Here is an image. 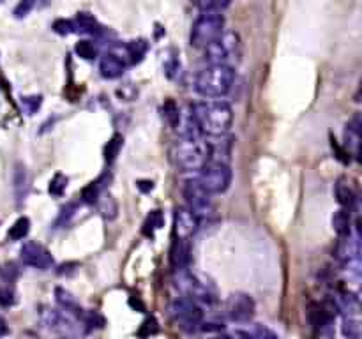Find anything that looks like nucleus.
Here are the masks:
<instances>
[{"label":"nucleus","instance_id":"1","mask_svg":"<svg viewBox=\"0 0 362 339\" xmlns=\"http://www.w3.org/2000/svg\"><path fill=\"white\" fill-rule=\"evenodd\" d=\"M191 118L200 132L221 136L232 128L233 111L225 101H201L191 106Z\"/></svg>","mask_w":362,"mask_h":339},{"label":"nucleus","instance_id":"2","mask_svg":"<svg viewBox=\"0 0 362 339\" xmlns=\"http://www.w3.org/2000/svg\"><path fill=\"white\" fill-rule=\"evenodd\" d=\"M173 163L182 172H194L201 170L212 157V145L208 142H204L200 135L184 136L180 142L175 143L172 150Z\"/></svg>","mask_w":362,"mask_h":339},{"label":"nucleus","instance_id":"3","mask_svg":"<svg viewBox=\"0 0 362 339\" xmlns=\"http://www.w3.org/2000/svg\"><path fill=\"white\" fill-rule=\"evenodd\" d=\"M233 82H235V71L232 66L211 64L198 73L194 80V90L207 99H218L225 97L232 90Z\"/></svg>","mask_w":362,"mask_h":339},{"label":"nucleus","instance_id":"4","mask_svg":"<svg viewBox=\"0 0 362 339\" xmlns=\"http://www.w3.org/2000/svg\"><path fill=\"white\" fill-rule=\"evenodd\" d=\"M225 32V16L221 13H201L191 29V44L194 48H207Z\"/></svg>","mask_w":362,"mask_h":339},{"label":"nucleus","instance_id":"5","mask_svg":"<svg viewBox=\"0 0 362 339\" xmlns=\"http://www.w3.org/2000/svg\"><path fill=\"white\" fill-rule=\"evenodd\" d=\"M198 183L208 195H221L232 184V170L225 161H208L201 168V175Z\"/></svg>","mask_w":362,"mask_h":339},{"label":"nucleus","instance_id":"6","mask_svg":"<svg viewBox=\"0 0 362 339\" xmlns=\"http://www.w3.org/2000/svg\"><path fill=\"white\" fill-rule=\"evenodd\" d=\"M205 50V58H207L211 64H226L230 66V62L233 58L240 57V37L235 32H223L214 43L208 44Z\"/></svg>","mask_w":362,"mask_h":339},{"label":"nucleus","instance_id":"7","mask_svg":"<svg viewBox=\"0 0 362 339\" xmlns=\"http://www.w3.org/2000/svg\"><path fill=\"white\" fill-rule=\"evenodd\" d=\"M172 316L175 323L179 325L182 331L186 332H196L201 328L204 323V311H201L200 304L194 300L187 299V297H179L173 300L172 304Z\"/></svg>","mask_w":362,"mask_h":339},{"label":"nucleus","instance_id":"8","mask_svg":"<svg viewBox=\"0 0 362 339\" xmlns=\"http://www.w3.org/2000/svg\"><path fill=\"white\" fill-rule=\"evenodd\" d=\"M211 197L212 195H208L198 180H189L184 186V198H186L187 209L196 216L198 221L211 218L214 214V204H212Z\"/></svg>","mask_w":362,"mask_h":339},{"label":"nucleus","instance_id":"9","mask_svg":"<svg viewBox=\"0 0 362 339\" xmlns=\"http://www.w3.org/2000/svg\"><path fill=\"white\" fill-rule=\"evenodd\" d=\"M177 272V288L182 290L184 297L194 300L196 304H212L216 302V295L204 281H200L198 278H194L193 274L184 271H175Z\"/></svg>","mask_w":362,"mask_h":339},{"label":"nucleus","instance_id":"10","mask_svg":"<svg viewBox=\"0 0 362 339\" xmlns=\"http://www.w3.org/2000/svg\"><path fill=\"white\" fill-rule=\"evenodd\" d=\"M44 323L48 325L51 332H55L57 335L64 339H75L78 335H82V321L75 320L71 314H68L65 311L58 309H48L43 313Z\"/></svg>","mask_w":362,"mask_h":339},{"label":"nucleus","instance_id":"11","mask_svg":"<svg viewBox=\"0 0 362 339\" xmlns=\"http://www.w3.org/2000/svg\"><path fill=\"white\" fill-rule=\"evenodd\" d=\"M336 258L348 272L358 278L361 274V242L357 235L339 237V242L336 246Z\"/></svg>","mask_w":362,"mask_h":339},{"label":"nucleus","instance_id":"12","mask_svg":"<svg viewBox=\"0 0 362 339\" xmlns=\"http://www.w3.org/2000/svg\"><path fill=\"white\" fill-rule=\"evenodd\" d=\"M256 313V304L251 295L242 292L232 293L226 300V314L235 323H249Z\"/></svg>","mask_w":362,"mask_h":339},{"label":"nucleus","instance_id":"13","mask_svg":"<svg viewBox=\"0 0 362 339\" xmlns=\"http://www.w3.org/2000/svg\"><path fill=\"white\" fill-rule=\"evenodd\" d=\"M336 313V302H309L308 318L313 331L318 332V334H330Z\"/></svg>","mask_w":362,"mask_h":339},{"label":"nucleus","instance_id":"14","mask_svg":"<svg viewBox=\"0 0 362 339\" xmlns=\"http://www.w3.org/2000/svg\"><path fill=\"white\" fill-rule=\"evenodd\" d=\"M22 261L29 267L37 269V271H50L54 267V257L44 246L37 242H25L20 249Z\"/></svg>","mask_w":362,"mask_h":339},{"label":"nucleus","instance_id":"15","mask_svg":"<svg viewBox=\"0 0 362 339\" xmlns=\"http://www.w3.org/2000/svg\"><path fill=\"white\" fill-rule=\"evenodd\" d=\"M198 218L187 207H180L175 211V221H173V233L175 239L189 240L191 235L196 232Z\"/></svg>","mask_w":362,"mask_h":339},{"label":"nucleus","instance_id":"16","mask_svg":"<svg viewBox=\"0 0 362 339\" xmlns=\"http://www.w3.org/2000/svg\"><path fill=\"white\" fill-rule=\"evenodd\" d=\"M127 68V62L118 51H106L99 61V71L101 76L106 80L120 78Z\"/></svg>","mask_w":362,"mask_h":339},{"label":"nucleus","instance_id":"17","mask_svg":"<svg viewBox=\"0 0 362 339\" xmlns=\"http://www.w3.org/2000/svg\"><path fill=\"white\" fill-rule=\"evenodd\" d=\"M191 249L189 242L184 239H173L172 247H170V264H172L173 271H184L187 269L191 260Z\"/></svg>","mask_w":362,"mask_h":339},{"label":"nucleus","instance_id":"18","mask_svg":"<svg viewBox=\"0 0 362 339\" xmlns=\"http://www.w3.org/2000/svg\"><path fill=\"white\" fill-rule=\"evenodd\" d=\"M55 299H57L58 306L62 307V311H65L68 314L75 316L76 320H80V318H82L83 311H85V309L80 306V302L75 299V295H73V293H69L68 290L55 288Z\"/></svg>","mask_w":362,"mask_h":339},{"label":"nucleus","instance_id":"19","mask_svg":"<svg viewBox=\"0 0 362 339\" xmlns=\"http://www.w3.org/2000/svg\"><path fill=\"white\" fill-rule=\"evenodd\" d=\"M73 25H75V32L80 34H89V36H99L103 32V27L99 25L94 15L90 13H78L76 18L73 20Z\"/></svg>","mask_w":362,"mask_h":339},{"label":"nucleus","instance_id":"20","mask_svg":"<svg viewBox=\"0 0 362 339\" xmlns=\"http://www.w3.org/2000/svg\"><path fill=\"white\" fill-rule=\"evenodd\" d=\"M149 50V43L145 39H137V41H130L127 44H124L123 47V57L124 61L127 62V66L130 64H138V62L144 61L145 54H147Z\"/></svg>","mask_w":362,"mask_h":339},{"label":"nucleus","instance_id":"21","mask_svg":"<svg viewBox=\"0 0 362 339\" xmlns=\"http://www.w3.org/2000/svg\"><path fill=\"white\" fill-rule=\"evenodd\" d=\"M344 140H347L348 152L358 156L361 152V118L355 117L354 121L348 122L347 129H344Z\"/></svg>","mask_w":362,"mask_h":339},{"label":"nucleus","instance_id":"22","mask_svg":"<svg viewBox=\"0 0 362 339\" xmlns=\"http://www.w3.org/2000/svg\"><path fill=\"white\" fill-rule=\"evenodd\" d=\"M332 228L337 233V237H347L351 233V218L350 211L347 209H339L334 212L332 216Z\"/></svg>","mask_w":362,"mask_h":339},{"label":"nucleus","instance_id":"23","mask_svg":"<svg viewBox=\"0 0 362 339\" xmlns=\"http://www.w3.org/2000/svg\"><path fill=\"white\" fill-rule=\"evenodd\" d=\"M336 198L341 207L347 209V211H351L355 207V202H357V195L351 190L350 184H347L344 180H339L336 184Z\"/></svg>","mask_w":362,"mask_h":339},{"label":"nucleus","instance_id":"24","mask_svg":"<svg viewBox=\"0 0 362 339\" xmlns=\"http://www.w3.org/2000/svg\"><path fill=\"white\" fill-rule=\"evenodd\" d=\"M237 334L242 335L244 339H280V335H277L273 328L260 323L249 325L248 331H239Z\"/></svg>","mask_w":362,"mask_h":339},{"label":"nucleus","instance_id":"25","mask_svg":"<svg viewBox=\"0 0 362 339\" xmlns=\"http://www.w3.org/2000/svg\"><path fill=\"white\" fill-rule=\"evenodd\" d=\"M108 179H110V177H108L106 173H104V175H101L97 180L90 183L89 186H87L85 190H83V193H82L83 202H87V204H94V202H97V198L101 197V193H103L104 187H106Z\"/></svg>","mask_w":362,"mask_h":339},{"label":"nucleus","instance_id":"26","mask_svg":"<svg viewBox=\"0 0 362 339\" xmlns=\"http://www.w3.org/2000/svg\"><path fill=\"white\" fill-rule=\"evenodd\" d=\"M200 13H223L230 8L232 0H194Z\"/></svg>","mask_w":362,"mask_h":339},{"label":"nucleus","instance_id":"27","mask_svg":"<svg viewBox=\"0 0 362 339\" xmlns=\"http://www.w3.org/2000/svg\"><path fill=\"white\" fill-rule=\"evenodd\" d=\"M163 226H165V218H163L161 211H152L144 223V233L147 237H154L156 232L161 230Z\"/></svg>","mask_w":362,"mask_h":339},{"label":"nucleus","instance_id":"28","mask_svg":"<svg viewBox=\"0 0 362 339\" xmlns=\"http://www.w3.org/2000/svg\"><path fill=\"white\" fill-rule=\"evenodd\" d=\"M29 232H30V219L23 216V218L16 219L15 225L9 228L8 237L11 240H22V239H25L27 235H29Z\"/></svg>","mask_w":362,"mask_h":339},{"label":"nucleus","instance_id":"29","mask_svg":"<svg viewBox=\"0 0 362 339\" xmlns=\"http://www.w3.org/2000/svg\"><path fill=\"white\" fill-rule=\"evenodd\" d=\"M123 143H124L123 135L111 136V140L106 143V147H104V159H106L108 163H113V161L117 159L118 152H120V149H123Z\"/></svg>","mask_w":362,"mask_h":339},{"label":"nucleus","instance_id":"30","mask_svg":"<svg viewBox=\"0 0 362 339\" xmlns=\"http://www.w3.org/2000/svg\"><path fill=\"white\" fill-rule=\"evenodd\" d=\"M163 117H165V121L168 122L172 128H177L180 122V110L179 106L175 104V101L168 99L165 104H163Z\"/></svg>","mask_w":362,"mask_h":339},{"label":"nucleus","instance_id":"31","mask_svg":"<svg viewBox=\"0 0 362 339\" xmlns=\"http://www.w3.org/2000/svg\"><path fill=\"white\" fill-rule=\"evenodd\" d=\"M15 187H16V195L22 200L23 197H27V191H29V175H27L25 166H18L15 175Z\"/></svg>","mask_w":362,"mask_h":339},{"label":"nucleus","instance_id":"32","mask_svg":"<svg viewBox=\"0 0 362 339\" xmlns=\"http://www.w3.org/2000/svg\"><path fill=\"white\" fill-rule=\"evenodd\" d=\"M75 51L78 57L85 58V61H92L97 57V48L92 41H80V43H76Z\"/></svg>","mask_w":362,"mask_h":339},{"label":"nucleus","instance_id":"33","mask_svg":"<svg viewBox=\"0 0 362 339\" xmlns=\"http://www.w3.org/2000/svg\"><path fill=\"white\" fill-rule=\"evenodd\" d=\"M68 187V177L62 175V173H55L54 179L50 180V186H48V191H50L51 197H62Z\"/></svg>","mask_w":362,"mask_h":339},{"label":"nucleus","instance_id":"34","mask_svg":"<svg viewBox=\"0 0 362 339\" xmlns=\"http://www.w3.org/2000/svg\"><path fill=\"white\" fill-rule=\"evenodd\" d=\"M36 6H37V0H20L18 4H16V8L13 9V16L18 20L27 18V16L34 11Z\"/></svg>","mask_w":362,"mask_h":339},{"label":"nucleus","instance_id":"35","mask_svg":"<svg viewBox=\"0 0 362 339\" xmlns=\"http://www.w3.org/2000/svg\"><path fill=\"white\" fill-rule=\"evenodd\" d=\"M54 32H57L58 36H69V34H75V25H73V20H55L54 25H51Z\"/></svg>","mask_w":362,"mask_h":339},{"label":"nucleus","instance_id":"36","mask_svg":"<svg viewBox=\"0 0 362 339\" xmlns=\"http://www.w3.org/2000/svg\"><path fill=\"white\" fill-rule=\"evenodd\" d=\"M41 103H43V97L41 96H25L22 97V106L23 110L29 115H34L41 108Z\"/></svg>","mask_w":362,"mask_h":339},{"label":"nucleus","instance_id":"37","mask_svg":"<svg viewBox=\"0 0 362 339\" xmlns=\"http://www.w3.org/2000/svg\"><path fill=\"white\" fill-rule=\"evenodd\" d=\"M15 302H16L15 290L9 288V286H2V288H0V306L11 307Z\"/></svg>","mask_w":362,"mask_h":339},{"label":"nucleus","instance_id":"38","mask_svg":"<svg viewBox=\"0 0 362 339\" xmlns=\"http://www.w3.org/2000/svg\"><path fill=\"white\" fill-rule=\"evenodd\" d=\"M0 276H2V279L11 283L18 278V269H16L15 264H4L0 267Z\"/></svg>","mask_w":362,"mask_h":339},{"label":"nucleus","instance_id":"39","mask_svg":"<svg viewBox=\"0 0 362 339\" xmlns=\"http://www.w3.org/2000/svg\"><path fill=\"white\" fill-rule=\"evenodd\" d=\"M8 332H9L8 321H6L4 316H0V338H2V335L8 334Z\"/></svg>","mask_w":362,"mask_h":339},{"label":"nucleus","instance_id":"40","mask_svg":"<svg viewBox=\"0 0 362 339\" xmlns=\"http://www.w3.org/2000/svg\"><path fill=\"white\" fill-rule=\"evenodd\" d=\"M212 339H233V338H232V335H221V334H219V335H216V338H212Z\"/></svg>","mask_w":362,"mask_h":339},{"label":"nucleus","instance_id":"41","mask_svg":"<svg viewBox=\"0 0 362 339\" xmlns=\"http://www.w3.org/2000/svg\"><path fill=\"white\" fill-rule=\"evenodd\" d=\"M0 2H4V0H0Z\"/></svg>","mask_w":362,"mask_h":339}]
</instances>
